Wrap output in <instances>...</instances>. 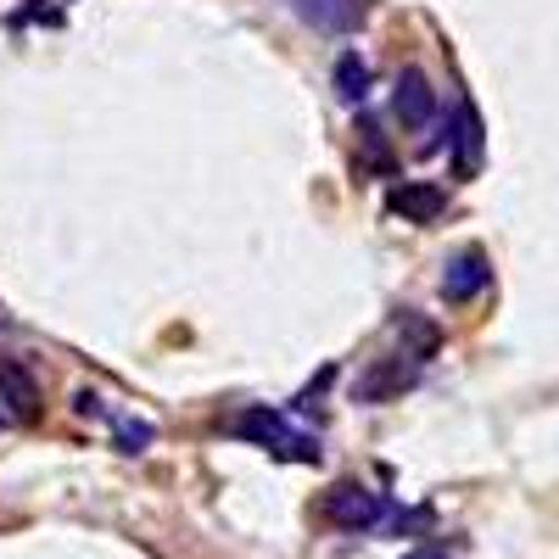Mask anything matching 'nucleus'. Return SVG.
<instances>
[{
	"instance_id": "obj_1",
	"label": "nucleus",
	"mask_w": 559,
	"mask_h": 559,
	"mask_svg": "<svg viewBox=\"0 0 559 559\" xmlns=\"http://www.w3.org/2000/svg\"><path fill=\"white\" fill-rule=\"evenodd\" d=\"M236 437H247V442H258V448H269L274 459H297V464H313L319 459V437L313 431H302V426H292V414H280V408H247L241 419H236Z\"/></svg>"
},
{
	"instance_id": "obj_2",
	"label": "nucleus",
	"mask_w": 559,
	"mask_h": 559,
	"mask_svg": "<svg viewBox=\"0 0 559 559\" xmlns=\"http://www.w3.org/2000/svg\"><path fill=\"white\" fill-rule=\"evenodd\" d=\"M331 526H342V532H376L392 509H386V498L381 492H369V487H358V481H342V487H331L324 492V509H319Z\"/></svg>"
},
{
	"instance_id": "obj_3",
	"label": "nucleus",
	"mask_w": 559,
	"mask_h": 559,
	"mask_svg": "<svg viewBox=\"0 0 559 559\" xmlns=\"http://www.w3.org/2000/svg\"><path fill=\"white\" fill-rule=\"evenodd\" d=\"M487 286H492V263H487L481 247H464V252L448 258V269H442V297H448V302H471V297H481Z\"/></svg>"
},
{
	"instance_id": "obj_4",
	"label": "nucleus",
	"mask_w": 559,
	"mask_h": 559,
	"mask_svg": "<svg viewBox=\"0 0 559 559\" xmlns=\"http://www.w3.org/2000/svg\"><path fill=\"white\" fill-rule=\"evenodd\" d=\"M392 112H397L403 129H431V118H437V90H431V79L419 73V68H403V73H397Z\"/></svg>"
},
{
	"instance_id": "obj_5",
	"label": "nucleus",
	"mask_w": 559,
	"mask_h": 559,
	"mask_svg": "<svg viewBox=\"0 0 559 559\" xmlns=\"http://www.w3.org/2000/svg\"><path fill=\"white\" fill-rule=\"evenodd\" d=\"M292 12L319 34H353L364 23V0H292Z\"/></svg>"
},
{
	"instance_id": "obj_6",
	"label": "nucleus",
	"mask_w": 559,
	"mask_h": 559,
	"mask_svg": "<svg viewBox=\"0 0 559 559\" xmlns=\"http://www.w3.org/2000/svg\"><path fill=\"white\" fill-rule=\"evenodd\" d=\"M0 397H7V408H12V419H39V381L28 376V364H17V358H0Z\"/></svg>"
},
{
	"instance_id": "obj_7",
	"label": "nucleus",
	"mask_w": 559,
	"mask_h": 559,
	"mask_svg": "<svg viewBox=\"0 0 559 559\" xmlns=\"http://www.w3.org/2000/svg\"><path fill=\"white\" fill-rule=\"evenodd\" d=\"M442 207H448V197L437 191V185H397L392 191V213H403L408 224H431Z\"/></svg>"
},
{
	"instance_id": "obj_8",
	"label": "nucleus",
	"mask_w": 559,
	"mask_h": 559,
	"mask_svg": "<svg viewBox=\"0 0 559 559\" xmlns=\"http://www.w3.org/2000/svg\"><path fill=\"white\" fill-rule=\"evenodd\" d=\"M336 96H342V107H358L369 96V68L358 51H342V62H336Z\"/></svg>"
},
{
	"instance_id": "obj_9",
	"label": "nucleus",
	"mask_w": 559,
	"mask_h": 559,
	"mask_svg": "<svg viewBox=\"0 0 559 559\" xmlns=\"http://www.w3.org/2000/svg\"><path fill=\"white\" fill-rule=\"evenodd\" d=\"M476 163H481V118L464 102L459 107V174H476Z\"/></svg>"
},
{
	"instance_id": "obj_10",
	"label": "nucleus",
	"mask_w": 559,
	"mask_h": 559,
	"mask_svg": "<svg viewBox=\"0 0 559 559\" xmlns=\"http://www.w3.org/2000/svg\"><path fill=\"white\" fill-rule=\"evenodd\" d=\"M118 442H123V453H140L152 442V426L146 419H118Z\"/></svg>"
},
{
	"instance_id": "obj_11",
	"label": "nucleus",
	"mask_w": 559,
	"mask_h": 559,
	"mask_svg": "<svg viewBox=\"0 0 559 559\" xmlns=\"http://www.w3.org/2000/svg\"><path fill=\"white\" fill-rule=\"evenodd\" d=\"M408 559H442L437 548H419V554H408Z\"/></svg>"
}]
</instances>
